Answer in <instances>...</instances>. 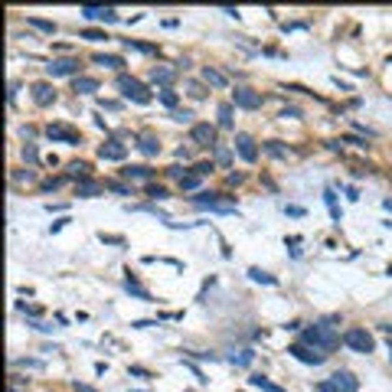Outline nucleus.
I'll list each match as a JSON object with an SVG mask.
<instances>
[{
  "label": "nucleus",
  "instance_id": "c9c22d12",
  "mask_svg": "<svg viewBox=\"0 0 392 392\" xmlns=\"http://www.w3.org/2000/svg\"><path fill=\"white\" fill-rule=\"evenodd\" d=\"M212 154H216V160H219V164H229V160H232L229 147H222V144H216V147H212Z\"/></svg>",
  "mask_w": 392,
  "mask_h": 392
},
{
  "label": "nucleus",
  "instance_id": "4c0bfd02",
  "mask_svg": "<svg viewBox=\"0 0 392 392\" xmlns=\"http://www.w3.org/2000/svg\"><path fill=\"white\" fill-rule=\"evenodd\" d=\"M13 366H26V369H43V360H13Z\"/></svg>",
  "mask_w": 392,
  "mask_h": 392
},
{
  "label": "nucleus",
  "instance_id": "9d476101",
  "mask_svg": "<svg viewBox=\"0 0 392 392\" xmlns=\"http://www.w3.org/2000/svg\"><path fill=\"white\" fill-rule=\"evenodd\" d=\"M327 382H330V386H334L337 392H356V389H360V379H356L350 369H340V373H334V376L327 379Z\"/></svg>",
  "mask_w": 392,
  "mask_h": 392
},
{
  "label": "nucleus",
  "instance_id": "c756f323",
  "mask_svg": "<svg viewBox=\"0 0 392 392\" xmlns=\"http://www.w3.org/2000/svg\"><path fill=\"white\" fill-rule=\"evenodd\" d=\"M88 170H92V167H88L85 160H72V164H69V177H88Z\"/></svg>",
  "mask_w": 392,
  "mask_h": 392
},
{
  "label": "nucleus",
  "instance_id": "39448f33",
  "mask_svg": "<svg viewBox=\"0 0 392 392\" xmlns=\"http://www.w3.org/2000/svg\"><path fill=\"white\" fill-rule=\"evenodd\" d=\"M288 353L294 356V360L307 363V366H324L327 363V353H317V350H310V346H304V343H291Z\"/></svg>",
  "mask_w": 392,
  "mask_h": 392
},
{
  "label": "nucleus",
  "instance_id": "20e7f679",
  "mask_svg": "<svg viewBox=\"0 0 392 392\" xmlns=\"http://www.w3.org/2000/svg\"><path fill=\"white\" fill-rule=\"evenodd\" d=\"M46 138L49 141H62V144H72V147L82 144V134H79L75 128H69V124H46Z\"/></svg>",
  "mask_w": 392,
  "mask_h": 392
},
{
  "label": "nucleus",
  "instance_id": "5701e85b",
  "mask_svg": "<svg viewBox=\"0 0 392 392\" xmlns=\"http://www.w3.org/2000/svg\"><path fill=\"white\" fill-rule=\"evenodd\" d=\"M232 108H236L232 102H222V105H219V128H236V118H232L236 111H232Z\"/></svg>",
  "mask_w": 392,
  "mask_h": 392
},
{
  "label": "nucleus",
  "instance_id": "473e14b6",
  "mask_svg": "<svg viewBox=\"0 0 392 392\" xmlns=\"http://www.w3.org/2000/svg\"><path fill=\"white\" fill-rule=\"evenodd\" d=\"M216 167H212V160H200V164H193V173L196 177H209Z\"/></svg>",
  "mask_w": 392,
  "mask_h": 392
},
{
  "label": "nucleus",
  "instance_id": "dca6fc26",
  "mask_svg": "<svg viewBox=\"0 0 392 392\" xmlns=\"http://www.w3.org/2000/svg\"><path fill=\"white\" fill-rule=\"evenodd\" d=\"M124 291H128V294H134V298H141V301H154V298H150V291L138 284L134 271H128V275H124Z\"/></svg>",
  "mask_w": 392,
  "mask_h": 392
},
{
  "label": "nucleus",
  "instance_id": "79ce46f5",
  "mask_svg": "<svg viewBox=\"0 0 392 392\" xmlns=\"http://www.w3.org/2000/svg\"><path fill=\"white\" fill-rule=\"evenodd\" d=\"M108 190H114V193H121V196H131V186H124V183H105Z\"/></svg>",
  "mask_w": 392,
  "mask_h": 392
},
{
  "label": "nucleus",
  "instance_id": "aec40b11",
  "mask_svg": "<svg viewBox=\"0 0 392 392\" xmlns=\"http://www.w3.org/2000/svg\"><path fill=\"white\" fill-rule=\"evenodd\" d=\"M203 82L212 85V88H226V72H219V69L206 66V69H203Z\"/></svg>",
  "mask_w": 392,
  "mask_h": 392
},
{
  "label": "nucleus",
  "instance_id": "f8f14e48",
  "mask_svg": "<svg viewBox=\"0 0 392 392\" xmlns=\"http://www.w3.org/2000/svg\"><path fill=\"white\" fill-rule=\"evenodd\" d=\"M79 13L85 20H98V23H118V13L111 7H79Z\"/></svg>",
  "mask_w": 392,
  "mask_h": 392
},
{
  "label": "nucleus",
  "instance_id": "58836bf2",
  "mask_svg": "<svg viewBox=\"0 0 392 392\" xmlns=\"http://www.w3.org/2000/svg\"><path fill=\"white\" fill-rule=\"evenodd\" d=\"M147 196L150 200H167V190L164 186H147Z\"/></svg>",
  "mask_w": 392,
  "mask_h": 392
},
{
  "label": "nucleus",
  "instance_id": "6e6d98bb",
  "mask_svg": "<svg viewBox=\"0 0 392 392\" xmlns=\"http://www.w3.org/2000/svg\"><path fill=\"white\" fill-rule=\"evenodd\" d=\"M389 360H392V340H389Z\"/></svg>",
  "mask_w": 392,
  "mask_h": 392
},
{
  "label": "nucleus",
  "instance_id": "9b49d317",
  "mask_svg": "<svg viewBox=\"0 0 392 392\" xmlns=\"http://www.w3.org/2000/svg\"><path fill=\"white\" fill-rule=\"evenodd\" d=\"M30 92H33V102H36L40 108H49V105L56 102V88H52L49 82H33Z\"/></svg>",
  "mask_w": 392,
  "mask_h": 392
},
{
  "label": "nucleus",
  "instance_id": "ddd939ff",
  "mask_svg": "<svg viewBox=\"0 0 392 392\" xmlns=\"http://www.w3.org/2000/svg\"><path fill=\"white\" fill-rule=\"evenodd\" d=\"M124 154H128V147H124L121 141H114V138H108L102 147H98V157L102 160H124Z\"/></svg>",
  "mask_w": 392,
  "mask_h": 392
},
{
  "label": "nucleus",
  "instance_id": "ea45409f",
  "mask_svg": "<svg viewBox=\"0 0 392 392\" xmlns=\"http://www.w3.org/2000/svg\"><path fill=\"white\" fill-rule=\"evenodd\" d=\"M98 239H102L105 245H124V239H121V236H105V232H98Z\"/></svg>",
  "mask_w": 392,
  "mask_h": 392
},
{
  "label": "nucleus",
  "instance_id": "2eb2a0df",
  "mask_svg": "<svg viewBox=\"0 0 392 392\" xmlns=\"http://www.w3.org/2000/svg\"><path fill=\"white\" fill-rule=\"evenodd\" d=\"M121 177H124V180H141V183H144V180H150V177H154V170H150L147 164H128V167L121 170Z\"/></svg>",
  "mask_w": 392,
  "mask_h": 392
},
{
  "label": "nucleus",
  "instance_id": "bb28decb",
  "mask_svg": "<svg viewBox=\"0 0 392 392\" xmlns=\"http://www.w3.org/2000/svg\"><path fill=\"white\" fill-rule=\"evenodd\" d=\"M124 46H128V49H138V52H160L154 43H141V40H124Z\"/></svg>",
  "mask_w": 392,
  "mask_h": 392
},
{
  "label": "nucleus",
  "instance_id": "4be33fe9",
  "mask_svg": "<svg viewBox=\"0 0 392 392\" xmlns=\"http://www.w3.org/2000/svg\"><path fill=\"white\" fill-rule=\"evenodd\" d=\"M92 62H95V66H108V69H121L124 66V59L121 56H111V52H95Z\"/></svg>",
  "mask_w": 392,
  "mask_h": 392
},
{
  "label": "nucleus",
  "instance_id": "e433bc0d",
  "mask_svg": "<svg viewBox=\"0 0 392 392\" xmlns=\"http://www.w3.org/2000/svg\"><path fill=\"white\" fill-rule=\"evenodd\" d=\"M173 121L190 124V121H193V111H190V108H177V111H173Z\"/></svg>",
  "mask_w": 392,
  "mask_h": 392
},
{
  "label": "nucleus",
  "instance_id": "7ed1b4c3",
  "mask_svg": "<svg viewBox=\"0 0 392 392\" xmlns=\"http://www.w3.org/2000/svg\"><path fill=\"white\" fill-rule=\"evenodd\" d=\"M343 343L350 346L353 353H373V350H376V340H373L363 327H350V330L343 334Z\"/></svg>",
  "mask_w": 392,
  "mask_h": 392
},
{
  "label": "nucleus",
  "instance_id": "864d4df0",
  "mask_svg": "<svg viewBox=\"0 0 392 392\" xmlns=\"http://www.w3.org/2000/svg\"><path fill=\"white\" fill-rule=\"evenodd\" d=\"M382 334H389V337H392V324H382Z\"/></svg>",
  "mask_w": 392,
  "mask_h": 392
},
{
  "label": "nucleus",
  "instance_id": "4468645a",
  "mask_svg": "<svg viewBox=\"0 0 392 392\" xmlns=\"http://www.w3.org/2000/svg\"><path fill=\"white\" fill-rule=\"evenodd\" d=\"M138 150H141L144 157H157V154H160V141H157V134L144 131V134L138 138Z\"/></svg>",
  "mask_w": 392,
  "mask_h": 392
},
{
  "label": "nucleus",
  "instance_id": "a18cd8bd",
  "mask_svg": "<svg viewBox=\"0 0 392 392\" xmlns=\"http://www.w3.org/2000/svg\"><path fill=\"white\" fill-rule=\"evenodd\" d=\"M167 173H170V177H177V180H183V177H186V170H183V167H167Z\"/></svg>",
  "mask_w": 392,
  "mask_h": 392
},
{
  "label": "nucleus",
  "instance_id": "6ab92c4d",
  "mask_svg": "<svg viewBox=\"0 0 392 392\" xmlns=\"http://www.w3.org/2000/svg\"><path fill=\"white\" fill-rule=\"evenodd\" d=\"M108 186L105 183H95V180H82V183H75V196H98V193H105Z\"/></svg>",
  "mask_w": 392,
  "mask_h": 392
},
{
  "label": "nucleus",
  "instance_id": "b1692460",
  "mask_svg": "<svg viewBox=\"0 0 392 392\" xmlns=\"http://www.w3.org/2000/svg\"><path fill=\"white\" fill-rule=\"evenodd\" d=\"M26 23H30L33 30H40V33H49V36L56 33V23H52V20H43V16H26Z\"/></svg>",
  "mask_w": 392,
  "mask_h": 392
},
{
  "label": "nucleus",
  "instance_id": "0eeeda50",
  "mask_svg": "<svg viewBox=\"0 0 392 392\" xmlns=\"http://www.w3.org/2000/svg\"><path fill=\"white\" fill-rule=\"evenodd\" d=\"M190 141H193V144H200V147H216V128H212L209 121L193 124V128H190Z\"/></svg>",
  "mask_w": 392,
  "mask_h": 392
},
{
  "label": "nucleus",
  "instance_id": "49530a36",
  "mask_svg": "<svg viewBox=\"0 0 392 392\" xmlns=\"http://www.w3.org/2000/svg\"><path fill=\"white\" fill-rule=\"evenodd\" d=\"M59 186H62V177H56V180H46V183H43V190H59Z\"/></svg>",
  "mask_w": 392,
  "mask_h": 392
},
{
  "label": "nucleus",
  "instance_id": "f03ea898",
  "mask_svg": "<svg viewBox=\"0 0 392 392\" xmlns=\"http://www.w3.org/2000/svg\"><path fill=\"white\" fill-rule=\"evenodd\" d=\"M118 88H121V95L128 98V102H138V105H150L154 102V92L141 82V79H134V75H118Z\"/></svg>",
  "mask_w": 392,
  "mask_h": 392
},
{
  "label": "nucleus",
  "instance_id": "393cba45",
  "mask_svg": "<svg viewBox=\"0 0 392 392\" xmlns=\"http://www.w3.org/2000/svg\"><path fill=\"white\" fill-rule=\"evenodd\" d=\"M157 102H160V105H167V108H173V111H177V102H180V95H177L173 88H160V92H157Z\"/></svg>",
  "mask_w": 392,
  "mask_h": 392
},
{
  "label": "nucleus",
  "instance_id": "f3484780",
  "mask_svg": "<svg viewBox=\"0 0 392 392\" xmlns=\"http://www.w3.org/2000/svg\"><path fill=\"white\" fill-rule=\"evenodd\" d=\"M177 79L173 69H167V66H157V69H150V82L154 85H164V88H170V82Z\"/></svg>",
  "mask_w": 392,
  "mask_h": 392
},
{
  "label": "nucleus",
  "instance_id": "3c124183",
  "mask_svg": "<svg viewBox=\"0 0 392 392\" xmlns=\"http://www.w3.org/2000/svg\"><path fill=\"white\" fill-rule=\"evenodd\" d=\"M131 376H144V379H150V373L141 369V366H131Z\"/></svg>",
  "mask_w": 392,
  "mask_h": 392
},
{
  "label": "nucleus",
  "instance_id": "6e6552de",
  "mask_svg": "<svg viewBox=\"0 0 392 392\" xmlns=\"http://www.w3.org/2000/svg\"><path fill=\"white\" fill-rule=\"evenodd\" d=\"M236 154L245 160V164H255L258 160V147H255V138L245 134V131H239L236 134Z\"/></svg>",
  "mask_w": 392,
  "mask_h": 392
},
{
  "label": "nucleus",
  "instance_id": "13d9d810",
  "mask_svg": "<svg viewBox=\"0 0 392 392\" xmlns=\"http://www.w3.org/2000/svg\"><path fill=\"white\" fill-rule=\"evenodd\" d=\"M389 66H392V56H389Z\"/></svg>",
  "mask_w": 392,
  "mask_h": 392
},
{
  "label": "nucleus",
  "instance_id": "412c9836",
  "mask_svg": "<svg viewBox=\"0 0 392 392\" xmlns=\"http://www.w3.org/2000/svg\"><path fill=\"white\" fill-rule=\"evenodd\" d=\"M248 386H255V389H262V392H288V389L275 386V382H271L268 376H262V373H255V376L248 379Z\"/></svg>",
  "mask_w": 392,
  "mask_h": 392
},
{
  "label": "nucleus",
  "instance_id": "cd10ccee",
  "mask_svg": "<svg viewBox=\"0 0 392 392\" xmlns=\"http://www.w3.org/2000/svg\"><path fill=\"white\" fill-rule=\"evenodd\" d=\"M248 278H252V281H262V284H275V281H278L275 275L262 271V268H248Z\"/></svg>",
  "mask_w": 392,
  "mask_h": 392
},
{
  "label": "nucleus",
  "instance_id": "8fccbe9b",
  "mask_svg": "<svg viewBox=\"0 0 392 392\" xmlns=\"http://www.w3.org/2000/svg\"><path fill=\"white\" fill-rule=\"evenodd\" d=\"M281 118H301V108H284Z\"/></svg>",
  "mask_w": 392,
  "mask_h": 392
},
{
  "label": "nucleus",
  "instance_id": "4d7b16f0",
  "mask_svg": "<svg viewBox=\"0 0 392 392\" xmlns=\"http://www.w3.org/2000/svg\"><path fill=\"white\" fill-rule=\"evenodd\" d=\"M10 392H20V389H16V386H13V389H10Z\"/></svg>",
  "mask_w": 392,
  "mask_h": 392
},
{
  "label": "nucleus",
  "instance_id": "37998d69",
  "mask_svg": "<svg viewBox=\"0 0 392 392\" xmlns=\"http://www.w3.org/2000/svg\"><path fill=\"white\" fill-rule=\"evenodd\" d=\"M190 95L193 98H206V88H203L200 82H190Z\"/></svg>",
  "mask_w": 392,
  "mask_h": 392
},
{
  "label": "nucleus",
  "instance_id": "bf43d9fd",
  "mask_svg": "<svg viewBox=\"0 0 392 392\" xmlns=\"http://www.w3.org/2000/svg\"><path fill=\"white\" fill-rule=\"evenodd\" d=\"M389 275H392V268H389Z\"/></svg>",
  "mask_w": 392,
  "mask_h": 392
},
{
  "label": "nucleus",
  "instance_id": "7c9ffc66",
  "mask_svg": "<svg viewBox=\"0 0 392 392\" xmlns=\"http://www.w3.org/2000/svg\"><path fill=\"white\" fill-rule=\"evenodd\" d=\"M324 203H327V206H330V216H334V222H340V209H337L334 190H324Z\"/></svg>",
  "mask_w": 392,
  "mask_h": 392
},
{
  "label": "nucleus",
  "instance_id": "1a4fd4ad",
  "mask_svg": "<svg viewBox=\"0 0 392 392\" xmlns=\"http://www.w3.org/2000/svg\"><path fill=\"white\" fill-rule=\"evenodd\" d=\"M46 72H49L52 79H59V75H75V79H79V59H72V56L52 59L49 66H46Z\"/></svg>",
  "mask_w": 392,
  "mask_h": 392
},
{
  "label": "nucleus",
  "instance_id": "f704fd0d",
  "mask_svg": "<svg viewBox=\"0 0 392 392\" xmlns=\"http://www.w3.org/2000/svg\"><path fill=\"white\" fill-rule=\"evenodd\" d=\"M200 180H203V177H196V173H186L183 180H180V190H196V186H200Z\"/></svg>",
  "mask_w": 392,
  "mask_h": 392
},
{
  "label": "nucleus",
  "instance_id": "c85d7f7f",
  "mask_svg": "<svg viewBox=\"0 0 392 392\" xmlns=\"http://www.w3.org/2000/svg\"><path fill=\"white\" fill-rule=\"evenodd\" d=\"M265 154H271V157H284V154H288V147H284L281 141H265Z\"/></svg>",
  "mask_w": 392,
  "mask_h": 392
},
{
  "label": "nucleus",
  "instance_id": "603ef678",
  "mask_svg": "<svg viewBox=\"0 0 392 392\" xmlns=\"http://www.w3.org/2000/svg\"><path fill=\"white\" fill-rule=\"evenodd\" d=\"M317 392H337V389L330 386V382H317Z\"/></svg>",
  "mask_w": 392,
  "mask_h": 392
},
{
  "label": "nucleus",
  "instance_id": "c03bdc74",
  "mask_svg": "<svg viewBox=\"0 0 392 392\" xmlns=\"http://www.w3.org/2000/svg\"><path fill=\"white\" fill-rule=\"evenodd\" d=\"M16 307H20V310H26V314H30V317H40V314H43L40 307H33V304H23V301H20V304H16Z\"/></svg>",
  "mask_w": 392,
  "mask_h": 392
},
{
  "label": "nucleus",
  "instance_id": "de8ad7c7",
  "mask_svg": "<svg viewBox=\"0 0 392 392\" xmlns=\"http://www.w3.org/2000/svg\"><path fill=\"white\" fill-rule=\"evenodd\" d=\"M16 92H20V82H10V92H7V98H10V105L16 102Z\"/></svg>",
  "mask_w": 392,
  "mask_h": 392
},
{
  "label": "nucleus",
  "instance_id": "f257e3e1",
  "mask_svg": "<svg viewBox=\"0 0 392 392\" xmlns=\"http://www.w3.org/2000/svg\"><path fill=\"white\" fill-rule=\"evenodd\" d=\"M301 343L310 346V350H317V353H334L343 340H340V334H337L334 327L314 324V327H304V334H301Z\"/></svg>",
  "mask_w": 392,
  "mask_h": 392
},
{
  "label": "nucleus",
  "instance_id": "09e8293b",
  "mask_svg": "<svg viewBox=\"0 0 392 392\" xmlns=\"http://www.w3.org/2000/svg\"><path fill=\"white\" fill-rule=\"evenodd\" d=\"M72 386H75V392H98V389H92V386H88V382H79V379L72 382Z\"/></svg>",
  "mask_w": 392,
  "mask_h": 392
},
{
  "label": "nucleus",
  "instance_id": "a211bd4d",
  "mask_svg": "<svg viewBox=\"0 0 392 392\" xmlns=\"http://www.w3.org/2000/svg\"><path fill=\"white\" fill-rule=\"evenodd\" d=\"M72 92H79V95H92V92H98V79H92V75H79V79H72Z\"/></svg>",
  "mask_w": 392,
  "mask_h": 392
},
{
  "label": "nucleus",
  "instance_id": "2f4dec72",
  "mask_svg": "<svg viewBox=\"0 0 392 392\" xmlns=\"http://www.w3.org/2000/svg\"><path fill=\"white\" fill-rule=\"evenodd\" d=\"M23 160H26V164H40V150H36V144H23Z\"/></svg>",
  "mask_w": 392,
  "mask_h": 392
},
{
  "label": "nucleus",
  "instance_id": "a878e982",
  "mask_svg": "<svg viewBox=\"0 0 392 392\" xmlns=\"http://www.w3.org/2000/svg\"><path fill=\"white\" fill-rule=\"evenodd\" d=\"M252 360H255L252 350H242V353H232V356H229V363H232V366H248Z\"/></svg>",
  "mask_w": 392,
  "mask_h": 392
},
{
  "label": "nucleus",
  "instance_id": "423d86ee",
  "mask_svg": "<svg viewBox=\"0 0 392 392\" xmlns=\"http://www.w3.org/2000/svg\"><path fill=\"white\" fill-rule=\"evenodd\" d=\"M262 102H265V98L262 95H258V92H252V88H236V92H232V105H236V108H245V111H255V108H262Z\"/></svg>",
  "mask_w": 392,
  "mask_h": 392
},
{
  "label": "nucleus",
  "instance_id": "5fc2aeb1",
  "mask_svg": "<svg viewBox=\"0 0 392 392\" xmlns=\"http://www.w3.org/2000/svg\"><path fill=\"white\" fill-rule=\"evenodd\" d=\"M382 206H386V209H389V212H392V200H386V203H382Z\"/></svg>",
  "mask_w": 392,
  "mask_h": 392
},
{
  "label": "nucleus",
  "instance_id": "72a5a7b5",
  "mask_svg": "<svg viewBox=\"0 0 392 392\" xmlns=\"http://www.w3.org/2000/svg\"><path fill=\"white\" fill-rule=\"evenodd\" d=\"M79 36H82V40H92V43H102V40H108V33H105V30H82Z\"/></svg>",
  "mask_w": 392,
  "mask_h": 392
},
{
  "label": "nucleus",
  "instance_id": "a19ab883",
  "mask_svg": "<svg viewBox=\"0 0 392 392\" xmlns=\"http://www.w3.org/2000/svg\"><path fill=\"white\" fill-rule=\"evenodd\" d=\"M13 180H16V183H33V170H26V173H23V170H16V173H13Z\"/></svg>",
  "mask_w": 392,
  "mask_h": 392
}]
</instances>
